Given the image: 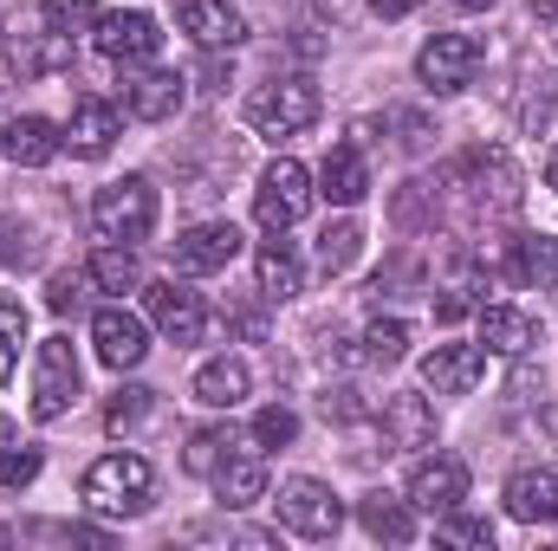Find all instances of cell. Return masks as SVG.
Listing matches in <instances>:
<instances>
[{"mask_svg":"<svg viewBox=\"0 0 558 551\" xmlns=\"http://www.w3.org/2000/svg\"><path fill=\"white\" fill-rule=\"evenodd\" d=\"M85 506L92 513H105V519H137L156 506V474H149V461L143 454H105V461H92L85 467Z\"/></svg>","mask_w":558,"mask_h":551,"instance_id":"1","label":"cell"},{"mask_svg":"<svg viewBox=\"0 0 558 551\" xmlns=\"http://www.w3.org/2000/svg\"><path fill=\"white\" fill-rule=\"evenodd\" d=\"M318 124V85L312 78H274L247 98V131L267 143H292Z\"/></svg>","mask_w":558,"mask_h":551,"instance_id":"2","label":"cell"},{"mask_svg":"<svg viewBox=\"0 0 558 551\" xmlns=\"http://www.w3.org/2000/svg\"><path fill=\"white\" fill-rule=\"evenodd\" d=\"M92 228H98V241H118V247L149 241V228H156V188H149V175L105 182L92 195Z\"/></svg>","mask_w":558,"mask_h":551,"instance_id":"3","label":"cell"},{"mask_svg":"<svg viewBox=\"0 0 558 551\" xmlns=\"http://www.w3.org/2000/svg\"><path fill=\"white\" fill-rule=\"evenodd\" d=\"M7 72H13L20 85L72 72V33H59L46 13H39V20H13V26H7Z\"/></svg>","mask_w":558,"mask_h":551,"instance_id":"4","label":"cell"},{"mask_svg":"<svg viewBox=\"0 0 558 551\" xmlns=\"http://www.w3.org/2000/svg\"><path fill=\"white\" fill-rule=\"evenodd\" d=\"M312 175L292 162V156H279L260 169V188H254V221L267 228V234H286V228H299L305 221V208H312Z\"/></svg>","mask_w":558,"mask_h":551,"instance_id":"5","label":"cell"},{"mask_svg":"<svg viewBox=\"0 0 558 551\" xmlns=\"http://www.w3.org/2000/svg\"><path fill=\"white\" fill-rule=\"evenodd\" d=\"M274 513H279V526L299 532V539H331V532L344 526V500H338L325 480H312V474H299V480L279 487Z\"/></svg>","mask_w":558,"mask_h":551,"instance_id":"6","label":"cell"},{"mask_svg":"<svg viewBox=\"0 0 558 551\" xmlns=\"http://www.w3.org/2000/svg\"><path fill=\"white\" fill-rule=\"evenodd\" d=\"M454 182L468 188V201L474 208H487V215H513L520 208V169H513V156L507 149H468L461 156V169H454Z\"/></svg>","mask_w":558,"mask_h":551,"instance_id":"7","label":"cell"},{"mask_svg":"<svg viewBox=\"0 0 558 551\" xmlns=\"http://www.w3.org/2000/svg\"><path fill=\"white\" fill-rule=\"evenodd\" d=\"M78 383H85V370H78L72 338H46L39 344V370H33V421H59L78 403Z\"/></svg>","mask_w":558,"mask_h":551,"instance_id":"8","label":"cell"},{"mask_svg":"<svg viewBox=\"0 0 558 551\" xmlns=\"http://www.w3.org/2000/svg\"><path fill=\"white\" fill-rule=\"evenodd\" d=\"M474 72H481V39H474V33H435V39L416 52V78L435 91V98L468 91Z\"/></svg>","mask_w":558,"mask_h":551,"instance_id":"9","label":"cell"},{"mask_svg":"<svg viewBox=\"0 0 558 551\" xmlns=\"http://www.w3.org/2000/svg\"><path fill=\"white\" fill-rule=\"evenodd\" d=\"M143 311H149V325H156L169 344H202V331H208V305H202V292H189V285H175V279L143 285Z\"/></svg>","mask_w":558,"mask_h":551,"instance_id":"10","label":"cell"},{"mask_svg":"<svg viewBox=\"0 0 558 551\" xmlns=\"http://www.w3.org/2000/svg\"><path fill=\"white\" fill-rule=\"evenodd\" d=\"M98 52L111 59V65H149L156 59V46H162V33H156V13H143V7H131V13H105L98 26Z\"/></svg>","mask_w":558,"mask_h":551,"instance_id":"11","label":"cell"},{"mask_svg":"<svg viewBox=\"0 0 558 551\" xmlns=\"http://www.w3.org/2000/svg\"><path fill=\"white\" fill-rule=\"evenodd\" d=\"M241 254V228L234 221H195L182 241H175V273L202 279V273H228Z\"/></svg>","mask_w":558,"mask_h":551,"instance_id":"12","label":"cell"},{"mask_svg":"<svg viewBox=\"0 0 558 551\" xmlns=\"http://www.w3.org/2000/svg\"><path fill=\"white\" fill-rule=\"evenodd\" d=\"M189 98V78L182 72H162V65H131L124 78V111L143 118V124H169Z\"/></svg>","mask_w":558,"mask_h":551,"instance_id":"13","label":"cell"},{"mask_svg":"<svg viewBox=\"0 0 558 551\" xmlns=\"http://www.w3.org/2000/svg\"><path fill=\"white\" fill-rule=\"evenodd\" d=\"M175 20H182V33H189L202 52H234V46L247 39V13L228 7V0H182Z\"/></svg>","mask_w":558,"mask_h":551,"instance_id":"14","label":"cell"},{"mask_svg":"<svg viewBox=\"0 0 558 551\" xmlns=\"http://www.w3.org/2000/svg\"><path fill=\"white\" fill-rule=\"evenodd\" d=\"M92 344H98V357L111 370H137L143 357H149V325H143L137 311H124V305H105L92 318Z\"/></svg>","mask_w":558,"mask_h":551,"instance_id":"15","label":"cell"},{"mask_svg":"<svg viewBox=\"0 0 558 551\" xmlns=\"http://www.w3.org/2000/svg\"><path fill=\"white\" fill-rule=\"evenodd\" d=\"M468 500V461H454V454H428L416 461V474H410V506L416 513H448V506H461Z\"/></svg>","mask_w":558,"mask_h":551,"instance_id":"16","label":"cell"},{"mask_svg":"<svg viewBox=\"0 0 558 551\" xmlns=\"http://www.w3.org/2000/svg\"><path fill=\"white\" fill-rule=\"evenodd\" d=\"M481 377H487V351L481 344H435L422 357V390H435V396H468Z\"/></svg>","mask_w":558,"mask_h":551,"instance_id":"17","label":"cell"},{"mask_svg":"<svg viewBox=\"0 0 558 551\" xmlns=\"http://www.w3.org/2000/svg\"><path fill=\"white\" fill-rule=\"evenodd\" d=\"M65 149V131L52 124V118H7V131H0V156L13 162V169H46L52 156Z\"/></svg>","mask_w":558,"mask_h":551,"instance_id":"18","label":"cell"},{"mask_svg":"<svg viewBox=\"0 0 558 551\" xmlns=\"http://www.w3.org/2000/svg\"><path fill=\"white\" fill-rule=\"evenodd\" d=\"M507 513L520 526H558V467H520L507 480Z\"/></svg>","mask_w":558,"mask_h":551,"instance_id":"19","label":"cell"},{"mask_svg":"<svg viewBox=\"0 0 558 551\" xmlns=\"http://www.w3.org/2000/svg\"><path fill=\"white\" fill-rule=\"evenodd\" d=\"M318 195H325L331 208H357V201L371 195V162H364L357 143H338V149L325 156V169H318Z\"/></svg>","mask_w":558,"mask_h":551,"instance_id":"20","label":"cell"},{"mask_svg":"<svg viewBox=\"0 0 558 551\" xmlns=\"http://www.w3.org/2000/svg\"><path fill=\"white\" fill-rule=\"evenodd\" d=\"M481 344L494 357H526L539 344V318L520 305H481Z\"/></svg>","mask_w":558,"mask_h":551,"instance_id":"21","label":"cell"},{"mask_svg":"<svg viewBox=\"0 0 558 551\" xmlns=\"http://www.w3.org/2000/svg\"><path fill=\"white\" fill-rule=\"evenodd\" d=\"M111 143H118V105H105V98H78V105H72V124H65V149L85 156V162H98Z\"/></svg>","mask_w":558,"mask_h":551,"instance_id":"22","label":"cell"},{"mask_svg":"<svg viewBox=\"0 0 558 551\" xmlns=\"http://www.w3.org/2000/svg\"><path fill=\"white\" fill-rule=\"evenodd\" d=\"M357 526L371 539H384V546H410L416 539V506H410V493L403 500L397 493H364L357 500Z\"/></svg>","mask_w":558,"mask_h":551,"instance_id":"23","label":"cell"},{"mask_svg":"<svg viewBox=\"0 0 558 551\" xmlns=\"http://www.w3.org/2000/svg\"><path fill=\"white\" fill-rule=\"evenodd\" d=\"M247 390H254V377H247L241 357H208L195 370V403H208V409H241Z\"/></svg>","mask_w":558,"mask_h":551,"instance_id":"24","label":"cell"},{"mask_svg":"<svg viewBox=\"0 0 558 551\" xmlns=\"http://www.w3.org/2000/svg\"><path fill=\"white\" fill-rule=\"evenodd\" d=\"M208 480H215L221 506H234V513L254 506V500H267V461H260V448H254V454H228Z\"/></svg>","mask_w":558,"mask_h":551,"instance_id":"25","label":"cell"},{"mask_svg":"<svg viewBox=\"0 0 558 551\" xmlns=\"http://www.w3.org/2000/svg\"><path fill=\"white\" fill-rule=\"evenodd\" d=\"M384 441L390 448H435V409H428V396H390L384 403Z\"/></svg>","mask_w":558,"mask_h":551,"instance_id":"26","label":"cell"},{"mask_svg":"<svg viewBox=\"0 0 558 551\" xmlns=\"http://www.w3.org/2000/svg\"><path fill=\"white\" fill-rule=\"evenodd\" d=\"M507 254H500V267L507 279H526V285H553L558 279V241L546 234H520V241H500Z\"/></svg>","mask_w":558,"mask_h":551,"instance_id":"27","label":"cell"},{"mask_svg":"<svg viewBox=\"0 0 558 551\" xmlns=\"http://www.w3.org/2000/svg\"><path fill=\"white\" fill-rule=\"evenodd\" d=\"M85 279L98 285V292H143V260H137V247H118V241H105L92 260H85Z\"/></svg>","mask_w":558,"mask_h":551,"instance_id":"28","label":"cell"},{"mask_svg":"<svg viewBox=\"0 0 558 551\" xmlns=\"http://www.w3.org/2000/svg\"><path fill=\"white\" fill-rule=\"evenodd\" d=\"M254 285H260V298H274V305L299 298L305 273H299V260H292V247H286V241H267V247L254 254Z\"/></svg>","mask_w":558,"mask_h":551,"instance_id":"29","label":"cell"},{"mask_svg":"<svg viewBox=\"0 0 558 551\" xmlns=\"http://www.w3.org/2000/svg\"><path fill=\"white\" fill-rule=\"evenodd\" d=\"M364 254V228L351 221V215H338V221H325V234H318V273L338 279L351 260Z\"/></svg>","mask_w":558,"mask_h":551,"instance_id":"30","label":"cell"},{"mask_svg":"<svg viewBox=\"0 0 558 551\" xmlns=\"http://www.w3.org/2000/svg\"><path fill=\"white\" fill-rule=\"evenodd\" d=\"M428 298H435V318H441V325H454V318L481 311V267H461L454 279H441Z\"/></svg>","mask_w":558,"mask_h":551,"instance_id":"31","label":"cell"},{"mask_svg":"<svg viewBox=\"0 0 558 551\" xmlns=\"http://www.w3.org/2000/svg\"><path fill=\"white\" fill-rule=\"evenodd\" d=\"M234 448H241V441H234L228 428H195V434H189V448H182V467L208 480V474H215V467H221Z\"/></svg>","mask_w":558,"mask_h":551,"instance_id":"32","label":"cell"},{"mask_svg":"<svg viewBox=\"0 0 558 551\" xmlns=\"http://www.w3.org/2000/svg\"><path fill=\"white\" fill-rule=\"evenodd\" d=\"M435 539L454 551H494V519H474V513H461V506H448L441 513V526H435Z\"/></svg>","mask_w":558,"mask_h":551,"instance_id":"33","label":"cell"},{"mask_svg":"<svg viewBox=\"0 0 558 551\" xmlns=\"http://www.w3.org/2000/svg\"><path fill=\"white\" fill-rule=\"evenodd\" d=\"M364 357H371V364H403V357H410V325H403V318H377V325L364 331Z\"/></svg>","mask_w":558,"mask_h":551,"instance_id":"34","label":"cell"},{"mask_svg":"<svg viewBox=\"0 0 558 551\" xmlns=\"http://www.w3.org/2000/svg\"><path fill=\"white\" fill-rule=\"evenodd\" d=\"M149 409H156V390L131 383V390H118V396H111L105 428H111V434H131V428H143V421H149Z\"/></svg>","mask_w":558,"mask_h":551,"instance_id":"35","label":"cell"},{"mask_svg":"<svg viewBox=\"0 0 558 551\" xmlns=\"http://www.w3.org/2000/svg\"><path fill=\"white\" fill-rule=\"evenodd\" d=\"M0 260L7 267H39V228L33 221H0Z\"/></svg>","mask_w":558,"mask_h":551,"instance_id":"36","label":"cell"},{"mask_svg":"<svg viewBox=\"0 0 558 551\" xmlns=\"http://www.w3.org/2000/svg\"><path fill=\"white\" fill-rule=\"evenodd\" d=\"M39 467H46V454L39 448H0V493H20V487H33L39 480Z\"/></svg>","mask_w":558,"mask_h":551,"instance_id":"37","label":"cell"},{"mask_svg":"<svg viewBox=\"0 0 558 551\" xmlns=\"http://www.w3.org/2000/svg\"><path fill=\"white\" fill-rule=\"evenodd\" d=\"M20 344H26V305L0 298V383H7L13 364H20Z\"/></svg>","mask_w":558,"mask_h":551,"instance_id":"38","label":"cell"},{"mask_svg":"<svg viewBox=\"0 0 558 551\" xmlns=\"http://www.w3.org/2000/svg\"><path fill=\"white\" fill-rule=\"evenodd\" d=\"M39 13H46L59 33H92V26L105 20V7H98V0H46Z\"/></svg>","mask_w":558,"mask_h":551,"instance_id":"39","label":"cell"},{"mask_svg":"<svg viewBox=\"0 0 558 551\" xmlns=\"http://www.w3.org/2000/svg\"><path fill=\"white\" fill-rule=\"evenodd\" d=\"M299 434V415L286 409V403H267V409L254 415V448H286Z\"/></svg>","mask_w":558,"mask_h":551,"instance_id":"40","label":"cell"},{"mask_svg":"<svg viewBox=\"0 0 558 551\" xmlns=\"http://www.w3.org/2000/svg\"><path fill=\"white\" fill-rule=\"evenodd\" d=\"M46 305H52V311L65 318V311L78 305V279H72V273H59V279H52V285H46Z\"/></svg>","mask_w":558,"mask_h":551,"instance_id":"41","label":"cell"},{"mask_svg":"<svg viewBox=\"0 0 558 551\" xmlns=\"http://www.w3.org/2000/svg\"><path fill=\"white\" fill-rule=\"evenodd\" d=\"M397 131H403V149H428V124H422V118L397 111Z\"/></svg>","mask_w":558,"mask_h":551,"instance_id":"42","label":"cell"},{"mask_svg":"<svg viewBox=\"0 0 558 551\" xmlns=\"http://www.w3.org/2000/svg\"><path fill=\"white\" fill-rule=\"evenodd\" d=\"M422 0H371V13H384V20H403V13H416Z\"/></svg>","mask_w":558,"mask_h":551,"instance_id":"43","label":"cell"},{"mask_svg":"<svg viewBox=\"0 0 558 551\" xmlns=\"http://www.w3.org/2000/svg\"><path fill=\"white\" fill-rule=\"evenodd\" d=\"M461 13H487V7H500V0H454Z\"/></svg>","mask_w":558,"mask_h":551,"instance_id":"44","label":"cell"},{"mask_svg":"<svg viewBox=\"0 0 558 551\" xmlns=\"http://www.w3.org/2000/svg\"><path fill=\"white\" fill-rule=\"evenodd\" d=\"M533 13H539V20H558V0H533Z\"/></svg>","mask_w":558,"mask_h":551,"instance_id":"45","label":"cell"},{"mask_svg":"<svg viewBox=\"0 0 558 551\" xmlns=\"http://www.w3.org/2000/svg\"><path fill=\"white\" fill-rule=\"evenodd\" d=\"M0 448H13V421L7 415H0Z\"/></svg>","mask_w":558,"mask_h":551,"instance_id":"46","label":"cell"},{"mask_svg":"<svg viewBox=\"0 0 558 551\" xmlns=\"http://www.w3.org/2000/svg\"><path fill=\"white\" fill-rule=\"evenodd\" d=\"M546 182H553V188H558V149H553V162H546Z\"/></svg>","mask_w":558,"mask_h":551,"instance_id":"47","label":"cell"},{"mask_svg":"<svg viewBox=\"0 0 558 551\" xmlns=\"http://www.w3.org/2000/svg\"><path fill=\"white\" fill-rule=\"evenodd\" d=\"M546 428H553V434H558V403H553V409H546Z\"/></svg>","mask_w":558,"mask_h":551,"instance_id":"48","label":"cell"},{"mask_svg":"<svg viewBox=\"0 0 558 551\" xmlns=\"http://www.w3.org/2000/svg\"><path fill=\"white\" fill-rule=\"evenodd\" d=\"M0 546H13V532H7V526H0Z\"/></svg>","mask_w":558,"mask_h":551,"instance_id":"49","label":"cell"}]
</instances>
